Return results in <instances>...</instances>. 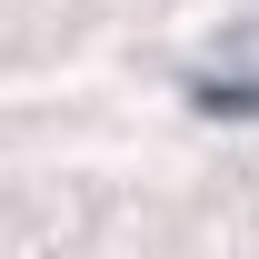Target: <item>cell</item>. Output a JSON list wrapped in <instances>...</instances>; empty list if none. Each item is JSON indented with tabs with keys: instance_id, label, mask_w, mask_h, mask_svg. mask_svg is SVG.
Returning a JSON list of instances; mask_svg holds the SVG:
<instances>
[{
	"instance_id": "cell-1",
	"label": "cell",
	"mask_w": 259,
	"mask_h": 259,
	"mask_svg": "<svg viewBox=\"0 0 259 259\" xmlns=\"http://www.w3.org/2000/svg\"><path fill=\"white\" fill-rule=\"evenodd\" d=\"M180 90H190V110H209V120H259V10L199 50Z\"/></svg>"
}]
</instances>
